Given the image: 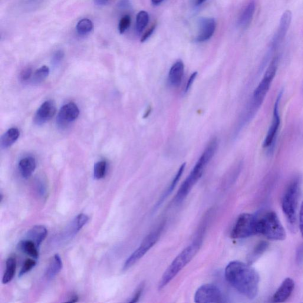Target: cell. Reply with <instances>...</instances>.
I'll use <instances>...</instances> for the list:
<instances>
[{
  "mask_svg": "<svg viewBox=\"0 0 303 303\" xmlns=\"http://www.w3.org/2000/svg\"><path fill=\"white\" fill-rule=\"evenodd\" d=\"M225 278L229 284L240 294L249 299H254L258 294L259 276L249 263L235 261L227 265Z\"/></svg>",
  "mask_w": 303,
  "mask_h": 303,
  "instance_id": "obj_1",
  "label": "cell"
},
{
  "mask_svg": "<svg viewBox=\"0 0 303 303\" xmlns=\"http://www.w3.org/2000/svg\"><path fill=\"white\" fill-rule=\"evenodd\" d=\"M218 140L216 138H214L207 144L205 150L193 168L192 172L181 186L176 197L177 203L182 202L189 195L193 187L202 177L207 165L215 156L216 151L218 149Z\"/></svg>",
  "mask_w": 303,
  "mask_h": 303,
  "instance_id": "obj_2",
  "label": "cell"
},
{
  "mask_svg": "<svg viewBox=\"0 0 303 303\" xmlns=\"http://www.w3.org/2000/svg\"><path fill=\"white\" fill-rule=\"evenodd\" d=\"M201 245H202V239H196L174 259L161 278L158 289H162L166 287L179 274L181 270L192 261L194 257L199 252Z\"/></svg>",
  "mask_w": 303,
  "mask_h": 303,
  "instance_id": "obj_3",
  "label": "cell"
},
{
  "mask_svg": "<svg viewBox=\"0 0 303 303\" xmlns=\"http://www.w3.org/2000/svg\"><path fill=\"white\" fill-rule=\"evenodd\" d=\"M300 185L298 179L293 180L286 189L282 199V209L292 232L297 229V213Z\"/></svg>",
  "mask_w": 303,
  "mask_h": 303,
  "instance_id": "obj_4",
  "label": "cell"
},
{
  "mask_svg": "<svg viewBox=\"0 0 303 303\" xmlns=\"http://www.w3.org/2000/svg\"><path fill=\"white\" fill-rule=\"evenodd\" d=\"M258 232L269 240H284L286 238L285 230L274 212H266L258 217Z\"/></svg>",
  "mask_w": 303,
  "mask_h": 303,
  "instance_id": "obj_5",
  "label": "cell"
},
{
  "mask_svg": "<svg viewBox=\"0 0 303 303\" xmlns=\"http://www.w3.org/2000/svg\"><path fill=\"white\" fill-rule=\"evenodd\" d=\"M278 64V58L275 57L268 66L261 81L253 92L252 102L254 107H259L265 100L277 71Z\"/></svg>",
  "mask_w": 303,
  "mask_h": 303,
  "instance_id": "obj_6",
  "label": "cell"
},
{
  "mask_svg": "<svg viewBox=\"0 0 303 303\" xmlns=\"http://www.w3.org/2000/svg\"><path fill=\"white\" fill-rule=\"evenodd\" d=\"M258 234V217L249 213H243L236 220L231 238L244 239Z\"/></svg>",
  "mask_w": 303,
  "mask_h": 303,
  "instance_id": "obj_7",
  "label": "cell"
},
{
  "mask_svg": "<svg viewBox=\"0 0 303 303\" xmlns=\"http://www.w3.org/2000/svg\"><path fill=\"white\" fill-rule=\"evenodd\" d=\"M163 227V226H160L159 228L154 230L153 232H150L144 239L139 248L135 250L132 254L128 257L126 262H125L123 267V271H126V270L133 266L141 258H143L146 255V253L156 244L158 240L160 238Z\"/></svg>",
  "mask_w": 303,
  "mask_h": 303,
  "instance_id": "obj_8",
  "label": "cell"
},
{
  "mask_svg": "<svg viewBox=\"0 0 303 303\" xmlns=\"http://www.w3.org/2000/svg\"><path fill=\"white\" fill-rule=\"evenodd\" d=\"M194 301L199 303H220L225 302L220 289L215 285L207 284L197 289Z\"/></svg>",
  "mask_w": 303,
  "mask_h": 303,
  "instance_id": "obj_9",
  "label": "cell"
},
{
  "mask_svg": "<svg viewBox=\"0 0 303 303\" xmlns=\"http://www.w3.org/2000/svg\"><path fill=\"white\" fill-rule=\"evenodd\" d=\"M282 95V91H280L277 98L275 102L274 110H273V116L271 126H270L268 133L263 143V147L266 148L272 145L278 133L280 126V116L279 114V105Z\"/></svg>",
  "mask_w": 303,
  "mask_h": 303,
  "instance_id": "obj_10",
  "label": "cell"
},
{
  "mask_svg": "<svg viewBox=\"0 0 303 303\" xmlns=\"http://www.w3.org/2000/svg\"><path fill=\"white\" fill-rule=\"evenodd\" d=\"M80 114V110L77 105L70 103L64 105L59 111L57 120V124L62 128H65L73 122Z\"/></svg>",
  "mask_w": 303,
  "mask_h": 303,
  "instance_id": "obj_11",
  "label": "cell"
},
{
  "mask_svg": "<svg viewBox=\"0 0 303 303\" xmlns=\"http://www.w3.org/2000/svg\"><path fill=\"white\" fill-rule=\"evenodd\" d=\"M56 111L57 108L54 101L48 100L44 102L36 112L35 122L39 125L47 122L54 116Z\"/></svg>",
  "mask_w": 303,
  "mask_h": 303,
  "instance_id": "obj_12",
  "label": "cell"
},
{
  "mask_svg": "<svg viewBox=\"0 0 303 303\" xmlns=\"http://www.w3.org/2000/svg\"><path fill=\"white\" fill-rule=\"evenodd\" d=\"M199 32L196 41L203 42L209 40L214 34L216 30V22L212 18H203L199 24Z\"/></svg>",
  "mask_w": 303,
  "mask_h": 303,
  "instance_id": "obj_13",
  "label": "cell"
},
{
  "mask_svg": "<svg viewBox=\"0 0 303 303\" xmlns=\"http://www.w3.org/2000/svg\"><path fill=\"white\" fill-rule=\"evenodd\" d=\"M295 288L294 280L291 278H286L283 281L281 285L275 292L272 297L274 302H284L290 297Z\"/></svg>",
  "mask_w": 303,
  "mask_h": 303,
  "instance_id": "obj_14",
  "label": "cell"
},
{
  "mask_svg": "<svg viewBox=\"0 0 303 303\" xmlns=\"http://www.w3.org/2000/svg\"><path fill=\"white\" fill-rule=\"evenodd\" d=\"M89 217L84 214H80L74 219L64 233L65 239H70L75 236L88 222Z\"/></svg>",
  "mask_w": 303,
  "mask_h": 303,
  "instance_id": "obj_15",
  "label": "cell"
},
{
  "mask_svg": "<svg viewBox=\"0 0 303 303\" xmlns=\"http://www.w3.org/2000/svg\"><path fill=\"white\" fill-rule=\"evenodd\" d=\"M292 19V13L291 11H286L282 16L280 21L279 28L276 33L275 38H274V45H277L281 43L285 38L287 33L289 26H290Z\"/></svg>",
  "mask_w": 303,
  "mask_h": 303,
  "instance_id": "obj_16",
  "label": "cell"
},
{
  "mask_svg": "<svg viewBox=\"0 0 303 303\" xmlns=\"http://www.w3.org/2000/svg\"><path fill=\"white\" fill-rule=\"evenodd\" d=\"M184 73V65L183 62L179 61L171 68L169 75L170 84L174 87H179L183 80Z\"/></svg>",
  "mask_w": 303,
  "mask_h": 303,
  "instance_id": "obj_17",
  "label": "cell"
},
{
  "mask_svg": "<svg viewBox=\"0 0 303 303\" xmlns=\"http://www.w3.org/2000/svg\"><path fill=\"white\" fill-rule=\"evenodd\" d=\"M48 235V230L44 226L33 227L27 234V239L34 242L39 249L41 243L44 241Z\"/></svg>",
  "mask_w": 303,
  "mask_h": 303,
  "instance_id": "obj_18",
  "label": "cell"
},
{
  "mask_svg": "<svg viewBox=\"0 0 303 303\" xmlns=\"http://www.w3.org/2000/svg\"><path fill=\"white\" fill-rule=\"evenodd\" d=\"M36 167V161L34 158L26 157L20 161L19 169L20 173L24 179H28L34 173Z\"/></svg>",
  "mask_w": 303,
  "mask_h": 303,
  "instance_id": "obj_19",
  "label": "cell"
},
{
  "mask_svg": "<svg viewBox=\"0 0 303 303\" xmlns=\"http://www.w3.org/2000/svg\"><path fill=\"white\" fill-rule=\"evenodd\" d=\"M63 266V263L59 254H55L49 263L45 275L47 279H52L54 278L59 272L61 271Z\"/></svg>",
  "mask_w": 303,
  "mask_h": 303,
  "instance_id": "obj_20",
  "label": "cell"
},
{
  "mask_svg": "<svg viewBox=\"0 0 303 303\" xmlns=\"http://www.w3.org/2000/svg\"><path fill=\"white\" fill-rule=\"evenodd\" d=\"M255 11V3L252 1L243 10L239 19V25L242 28H246L251 24Z\"/></svg>",
  "mask_w": 303,
  "mask_h": 303,
  "instance_id": "obj_21",
  "label": "cell"
},
{
  "mask_svg": "<svg viewBox=\"0 0 303 303\" xmlns=\"http://www.w3.org/2000/svg\"><path fill=\"white\" fill-rule=\"evenodd\" d=\"M19 248L26 254L36 259L39 258V248L32 240L26 239L19 243Z\"/></svg>",
  "mask_w": 303,
  "mask_h": 303,
  "instance_id": "obj_22",
  "label": "cell"
},
{
  "mask_svg": "<svg viewBox=\"0 0 303 303\" xmlns=\"http://www.w3.org/2000/svg\"><path fill=\"white\" fill-rule=\"evenodd\" d=\"M20 136V131L17 128H10L3 135L1 138V146L3 149H6L16 142Z\"/></svg>",
  "mask_w": 303,
  "mask_h": 303,
  "instance_id": "obj_23",
  "label": "cell"
},
{
  "mask_svg": "<svg viewBox=\"0 0 303 303\" xmlns=\"http://www.w3.org/2000/svg\"><path fill=\"white\" fill-rule=\"evenodd\" d=\"M16 260L13 257H10L6 261V269L3 275L2 282L3 284H8L14 278L16 270Z\"/></svg>",
  "mask_w": 303,
  "mask_h": 303,
  "instance_id": "obj_24",
  "label": "cell"
},
{
  "mask_svg": "<svg viewBox=\"0 0 303 303\" xmlns=\"http://www.w3.org/2000/svg\"><path fill=\"white\" fill-rule=\"evenodd\" d=\"M185 168L186 164L184 163L182 165V166H181L179 170L178 171V172L176 174L175 177L174 178L172 182H171L169 189H168V190L166 191V192L164 194L163 197H161V199L159 201V202L157 204V207H159L161 204L163 203L164 201L166 200L167 197L169 196L171 193H172L174 189H175L177 183H179V181H180L181 176H182L183 175L184 170H185Z\"/></svg>",
  "mask_w": 303,
  "mask_h": 303,
  "instance_id": "obj_25",
  "label": "cell"
},
{
  "mask_svg": "<svg viewBox=\"0 0 303 303\" xmlns=\"http://www.w3.org/2000/svg\"><path fill=\"white\" fill-rule=\"evenodd\" d=\"M268 243L265 241L259 242L248 256L247 259H248L249 264H251V263L254 262L257 259L259 258L260 256L268 249Z\"/></svg>",
  "mask_w": 303,
  "mask_h": 303,
  "instance_id": "obj_26",
  "label": "cell"
},
{
  "mask_svg": "<svg viewBox=\"0 0 303 303\" xmlns=\"http://www.w3.org/2000/svg\"><path fill=\"white\" fill-rule=\"evenodd\" d=\"M93 27V22L90 20L84 19L78 23L76 29L79 35L85 36L90 33Z\"/></svg>",
  "mask_w": 303,
  "mask_h": 303,
  "instance_id": "obj_27",
  "label": "cell"
},
{
  "mask_svg": "<svg viewBox=\"0 0 303 303\" xmlns=\"http://www.w3.org/2000/svg\"><path fill=\"white\" fill-rule=\"evenodd\" d=\"M149 22V15L146 12L141 11L138 13L136 17V31L139 34L142 32Z\"/></svg>",
  "mask_w": 303,
  "mask_h": 303,
  "instance_id": "obj_28",
  "label": "cell"
},
{
  "mask_svg": "<svg viewBox=\"0 0 303 303\" xmlns=\"http://www.w3.org/2000/svg\"><path fill=\"white\" fill-rule=\"evenodd\" d=\"M107 163L105 161H101L95 164L94 169V176L95 179H103L106 174Z\"/></svg>",
  "mask_w": 303,
  "mask_h": 303,
  "instance_id": "obj_29",
  "label": "cell"
},
{
  "mask_svg": "<svg viewBox=\"0 0 303 303\" xmlns=\"http://www.w3.org/2000/svg\"><path fill=\"white\" fill-rule=\"evenodd\" d=\"M49 74V69L47 66H43L35 72L33 81L35 83H40L48 77Z\"/></svg>",
  "mask_w": 303,
  "mask_h": 303,
  "instance_id": "obj_30",
  "label": "cell"
},
{
  "mask_svg": "<svg viewBox=\"0 0 303 303\" xmlns=\"http://www.w3.org/2000/svg\"><path fill=\"white\" fill-rule=\"evenodd\" d=\"M36 265V262L32 259H27L24 262L21 271L19 272V277H22L28 272L31 271V270L35 267Z\"/></svg>",
  "mask_w": 303,
  "mask_h": 303,
  "instance_id": "obj_31",
  "label": "cell"
},
{
  "mask_svg": "<svg viewBox=\"0 0 303 303\" xmlns=\"http://www.w3.org/2000/svg\"><path fill=\"white\" fill-rule=\"evenodd\" d=\"M131 24V18L129 15H125L121 19L118 24V31L120 34H123L126 32Z\"/></svg>",
  "mask_w": 303,
  "mask_h": 303,
  "instance_id": "obj_32",
  "label": "cell"
},
{
  "mask_svg": "<svg viewBox=\"0 0 303 303\" xmlns=\"http://www.w3.org/2000/svg\"><path fill=\"white\" fill-rule=\"evenodd\" d=\"M36 190L39 196L44 198L47 195V187L45 183L41 181H38L36 184Z\"/></svg>",
  "mask_w": 303,
  "mask_h": 303,
  "instance_id": "obj_33",
  "label": "cell"
},
{
  "mask_svg": "<svg viewBox=\"0 0 303 303\" xmlns=\"http://www.w3.org/2000/svg\"><path fill=\"white\" fill-rule=\"evenodd\" d=\"M64 52L61 50L57 51L53 55L52 64L53 65L57 66L61 63L62 59L64 58Z\"/></svg>",
  "mask_w": 303,
  "mask_h": 303,
  "instance_id": "obj_34",
  "label": "cell"
},
{
  "mask_svg": "<svg viewBox=\"0 0 303 303\" xmlns=\"http://www.w3.org/2000/svg\"><path fill=\"white\" fill-rule=\"evenodd\" d=\"M144 287V285L143 283L141 284L139 287H138L136 289V291H135L134 294L132 297H131L130 300L128 301L129 302H136L139 300V299L141 297V295L142 294L143 289Z\"/></svg>",
  "mask_w": 303,
  "mask_h": 303,
  "instance_id": "obj_35",
  "label": "cell"
},
{
  "mask_svg": "<svg viewBox=\"0 0 303 303\" xmlns=\"http://www.w3.org/2000/svg\"><path fill=\"white\" fill-rule=\"evenodd\" d=\"M32 74V69L28 68L21 72V80L23 82H26L31 78Z\"/></svg>",
  "mask_w": 303,
  "mask_h": 303,
  "instance_id": "obj_36",
  "label": "cell"
},
{
  "mask_svg": "<svg viewBox=\"0 0 303 303\" xmlns=\"http://www.w3.org/2000/svg\"><path fill=\"white\" fill-rule=\"evenodd\" d=\"M131 2L130 0H120L118 3V8L120 10H127L131 8Z\"/></svg>",
  "mask_w": 303,
  "mask_h": 303,
  "instance_id": "obj_37",
  "label": "cell"
},
{
  "mask_svg": "<svg viewBox=\"0 0 303 303\" xmlns=\"http://www.w3.org/2000/svg\"><path fill=\"white\" fill-rule=\"evenodd\" d=\"M197 76V72H194V73H193L192 75L190 76V77L189 78V81H188L187 82V84L185 88L186 93H187V92L190 90L191 87H192L194 80H196Z\"/></svg>",
  "mask_w": 303,
  "mask_h": 303,
  "instance_id": "obj_38",
  "label": "cell"
},
{
  "mask_svg": "<svg viewBox=\"0 0 303 303\" xmlns=\"http://www.w3.org/2000/svg\"><path fill=\"white\" fill-rule=\"evenodd\" d=\"M156 24L152 26V27L149 30H148V31L145 33V34L143 35L142 38H141V42H144L147 40V39H149L150 37V36L153 35L155 31V29H156Z\"/></svg>",
  "mask_w": 303,
  "mask_h": 303,
  "instance_id": "obj_39",
  "label": "cell"
},
{
  "mask_svg": "<svg viewBox=\"0 0 303 303\" xmlns=\"http://www.w3.org/2000/svg\"><path fill=\"white\" fill-rule=\"evenodd\" d=\"M299 227L303 238V201L299 214Z\"/></svg>",
  "mask_w": 303,
  "mask_h": 303,
  "instance_id": "obj_40",
  "label": "cell"
},
{
  "mask_svg": "<svg viewBox=\"0 0 303 303\" xmlns=\"http://www.w3.org/2000/svg\"><path fill=\"white\" fill-rule=\"evenodd\" d=\"M68 301L70 302H77L78 300V296L75 293H71L70 297H69Z\"/></svg>",
  "mask_w": 303,
  "mask_h": 303,
  "instance_id": "obj_41",
  "label": "cell"
},
{
  "mask_svg": "<svg viewBox=\"0 0 303 303\" xmlns=\"http://www.w3.org/2000/svg\"><path fill=\"white\" fill-rule=\"evenodd\" d=\"M109 0H94L95 4L98 6H103L106 4Z\"/></svg>",
  "mask_w": 303,
  "mask_h": 303,
  "instance_id": "obj_42",
  "label": "cell"
},
{
  "mask_svg": "<svg viewBox=\"0 0 303 303\" xmlns=\"http://www.w3.org/2000/svg\"><path fill=\"white\" fill-rule=\"evenodd\" d=\"M302 256H303V248H302V247H301V248H299V251H298V255H297L298 260H300L301 258H302Z\"/></svg>",
  "mask_w": 303,
  "mask_h": 303,
  "instance_id": "obj_43",
  "label": "cell"
},
{
  "mask_svg": "<svg viewBox=\"0 0 303 303\" xmlns=\"http://www.w3.org/2000/svg\"><path fill=\"white\" fill-rule=\"evenodd\" d=\"M163 1L164 0H152L153 4L156 6L160 5L161 3H163Z\"/></svg>",
  "mask_w": 303,
  "mask_h": 303,
  "instance_id": "obj_44",
  "label": "cell"
},
{
  "mask_svg": "<svg viewBox=\"0 0 303 303\" xmlns=\"http://www.w3.org/2000/svg\"><path fill=\"white\" fill-rule=\"evenodd\" d=\"M205 1H206V0H197V5H200L201 4H202V3Z\"/></svg>",
  "mask_w": 303,
  "mask_h": 303,
  "instance_id": "obj_45",
  "label": "cell"
},
{
  "mask_svg": "<svg viewBox=\"0 0 303 303\" xmlns=\"http://www.w3.org/2000/svg\"><path fill=\"white\" fill-rule=\"evenodd\" d=\"M3 200V194H1V203L2 202Z\"/></svg>",
  "mask_w": 303,
  "mask_h": 303,
  "instance_id": "obj_46",
  "label": "cell"
}]
</instances>
